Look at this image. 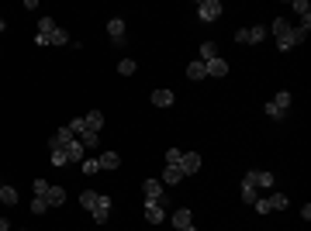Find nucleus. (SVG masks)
<instances>
[{
	"instance_id": "nucleus-9",
	"label": "nucleus",
	"mask_w": 311,
	"mask_h": 231,
	"mask_svg": "<svg viewBox=\"0 0 311 231\" xmlns=\"http://www.w3.org/2000/svg\"><path fill=\"white\" fill-rule=\"evenodd\" d=\"M100 169H104V173H111V169H118V166H121V155L118 152H100Z\"/></svg>"
},
{
	"instance_id": "nucleus-19",
	"label": "nucleus",
	"mask_w": 311,
	"mask_h": 231,
	"mask_svg": "<svg viewBox=\"0 0 311 231\" xmlns=\"http://www.w3.org/2000/svg\"><path fill=\"white\" fill-rule=\"evenodd\" d=\"M80 145H83V149H97L100 135H97V131H83V135H80Z\"/></svg>"
},
{
	"instance_id": "nucleus-8",
	"label": "nucleus",
	"mask_w": 311,
	"mask_h": 231,
	"mask_svg": "<svg viewBox=\"0 0 311 231\" xmlns=\"http://www.w3.org/2000/svg\"><path fill=\"white\" fill-rule=\"evenodd\" d=\"M246 179L253 183L256 190H259V187H273V173H266V169H256V173H249Z\"/></svg>"
},
{
	"instance_id": "nucleus-23",
	"label": "nucleus",
	"mask_w": 311,
	"mask_h": 231,
	"mask_svg": "<svg viewBox=\"0 0 311 231\" xmlns=\"http://www.w3.org/2000/svg\"><path fill=\"white\" fill-rule=\"evenodd\" d=\"M135 69H138V66H135V59H121V62H118V73H121V76H132Z\"/></svg>"
},
{
	"instance_id": "nucleus-26",
	"label": "nucleus",
	"mask_w": 311,
	"mask_h": 231,
	"mask_svg": "<svg viewBox=\"0 0 311 231\" xmlns=\"http://www.w3.org/2000/svg\"><path fill=\"white\" fill-rule=\"evenodd\" d=\"M66 128H69V131H73V135H83V131H87V121H83V117H73V121H69V124H66Z\"/></svg>"
},
{
	"instance_id": "nucleus-36",
	"label": "nucleus",
	"mask_w": 311,
	"mask_h": 231,
	"mask_svg": "<svg viewBox=\"0 0 311 231\" xmlns=\"http://www.w3.org/2000/svg\"><path fill=\"white\" fill-rule=\"evenodd\" d=\"M294 11H297V14H301V18H308L311 4H308V0H294Z\"/></svg>"
},
{
	"instance_id": "nucleus-20",
	"label": "nucleus",
	"mask_w": 311,
	"mask_h": 231,
	"mask_svg": "<svg viewBox=\"0 0 311 231\" xmlns=\"http://www.w3.org/2000/svg\"><path fill=\"white\" fill-rule=\"evenodd\" d=\"M211 59H218V45H214V41H204V45H201V62H211Z\"/></svg>"
},
{
	"instance_id": "nucleus-1",
	"label": "nucleus",
	"mask_w": 311,
	"mask_h": 231,
	"mask_svg": "<svg viewBox=\"0 0 311 231\" xmlns=\"http://www.w3.org/2000/svg\"><path fill=\"white\" fill-rule=\"evenodd\" d=\"M197 18L204 21V24L218 21L221 18V0H201V4H197Z\"/></svg>"
},
{
	"instance_id": "nucleus-4",
	"label": "nucleus",
	"mask_w": 311,
	"mask_h": 231,
	"mask_svg": "<svg viewBox=\"0 0 311 231\" xmlns=\"http://www.w3.org/2000/svg\"><path fill=\"white\" fill-rule=\"evenodd\" d=\"M107 214H111V197H104V193H97V204H94V211H90V217H94L97 224H104V221H107Z\"/></svg>"
},
{
	"instance_id": "nucleus-39",
	"label": "nucleus",
	"mask_w": 311,
	"mask_h": 231,
	"mask_svg": "<svg viewBox=\"0 0 311 231\" xmlns=\"http://www.w3.org/2000/svg\"><path fill=\"white\" fill-rule=\"evenodd\" d=\"M187 231H194V224H190V228H187Z\"/></svg>"
},
{
	"instance_id": "nucleus-34",
	"label": "nucleus",
	"mask_w": 311,
	"mask_h": 231,
	"mask_svg": "<svg viewBox=\"0 0 311 231\" xmlns=\"http://www.w3.org/2000/svg\"><path fill=\"white\" fill-rule=\"evenodd\" d=\"M83 173H90V176L100 173V162H97V159H83Z\"/></svg>"
},
{
	"instance_id": "nucleus-24",
	"label": "nucleus",
	"mask_w": 311,
	"mask_h": 231,
	"mask_svg": "<svg viewBox=\"0 0 311 231\" xmlns=\"http://www.w3.org/2000/svg\"><path fill=\"white\" fill-rule=\"evenodd\" d=\"M66 41H69V31H66V28H56L52 38H49V45H66Z\"/></svg>"
},
{
	"instance_id": "nucleus-15",
	"label": "nucleus",
	"mask_w": 311,
	"mask_h": 231,
	"mask_svg": "<svg viewBox=\"0 0 311 231\" xmlns=\"http://www.w3.org/2000/svg\"><path fill=\"white\" fill-rule=\"evenodd\" d=\"M83 121H87V131H100V128H104V114H100V111H90Z\"/></svg>"
},
{
	"instance_id": "nucleus-13",
	"label": "nucleus",
	"mask_w": 311,
	"mask_h": 231,
	"mask_svg": "<svg viewBox=\"0 0 311 231\" xmlns=\"http://www.w3.org/2000/svg\"><path fill=\"white\" fill-rule=\"evenodd\" d=\"M163 217H166V214H163V207L145 200V221H149V224H163Z\"/></svg>"
},
{
	"instance_id": "nucleus-18",
	"label": "nucleus",
	"mask_w": 311,
	"mask_h": 231,
	"mask_svg": "<svg viewBox=\"0 0 311 231\" xmlns=\"http://www.w3.org/2000/svg\"><path fill=\"white\" fill-rule=\"evenodd\" d=\"M256 197H259V190H256L249 179H242V204H256Z\"/></svg>"
},
{
	"instance_id": "nucleus-11",
	"label": "nucleus",
	"mask_w": 311,
	"mask_h": 231,
	"mask_svg": "<svg viewBox=\"0 0 311 231\" xmlns=\"http://www.w3.org/2000/svg\"><path fill=\"white\" fill-rule=\"evenodd\" d=\"M204 69H208V76H225V73H228V62L218 56V59H211V62H204Z\"/></svg>"
},
{
	"instance_id": "nucleus-2",
	"label": "nucleus",
	"mask_w": 311,
	"mask_h": 231,
	"mask_svg": "<svg viewBox=\"0 0 311 231\" xmlns=\"http://www.w3.org/2000/svg\"><path fill=\"white\" fill-rule=\"evenodd\" d=\"M266 38V24H253V28H242V31H235V41H242V45H256V41Z\"/></svg>"
},
{
	"instance_id": "nucleus-31",
	"label": "nucleus",
	"mask_w": 311,
	"mask_h": 231,
	"mask_svg": "<svg viewBox=\"0 0 311 231\" xmlns=\"http://www.w3.org/2000/svg\"><path fill=\"white\" fill-rule=\"evenodd\" d=\"M273 104H277L280 111H287V107H291V94H287V90H280V94H277V100H273Z\"/></svg>"
},
{
	"instance_id": "nucleus-37",
	"label": "nucleus",
	"mask_w": 311,
	"mask_h": 231,
	"mask_svg": "<svg viewBox=\"0 0 311 231\" xmlns=\"http://www.w3.org/2000/svg\"><path fill=\"white\" fill-rule=\"evenodd\" d=\"M0 231H11V224H7V221H4V217H0Z\"/></svg>"
},
{
	"instance_id": "nucleus-5",
	"label": "nucleus",
	"mask_w": 311,
	"mask_h": 231,
	"mask_svg": "<svg viewBox=\"0 0 311 231\" xmlns=\"http://www.w3.org/2000/svg\"><path fill=\"white\" fill-rule=\"evenodd\" d=\"M197 169H201V155L197 152H183L180 155V173L183 176H194Z\"/></svg>"
},
{
	"instance_id": "nucleus-25",
	"label": "nucleus",
	"mask_w": 311,
	"mask_h": 231,
	"mask_svg": "<svg viewBox=\"0 0 311 231\" xmlns=\"http://www.w3.org/2000/svg\"><path fill=\"white\" fill-rule=\"evenodd\" d=\"M0 200L4 204H18V190L14 187H0Z\"/></svg>"
},
{
	"instance_id": "nucleus-6",
	"label": "nucleus",
	"mask_w": 311,
	"mask_h": 231,
	"mask_svg": "<svg viewBox=\"0 0 311 231\" xmlns=\"http://www.w3.org/2000/svg\"><path fill=\"white\" fill-rule=\"evenodd\" d=\"M170 221H173V228H176V231H187L190 224H194V217H190V211H187V207H176Z\"/></svg>"
},
{
	"instance_id": "nucleus-33",
	"label": "nucleus",
	"mask_w": 311,
	"mask_h": 231,
	"mask_svg": "<svg viewBox=\"0 0 311 231\" xmlns=\"http://www.w3.org/2000/svg\"><path fill=\"white\" fill-rule=\"evenodd\" d=\"M180 149H166V166H180Z\"/></svg>"
},
{
	"instance_id": "nucleus-12",
	"label": "nucleus",
	"mask_w": 311,
	"mask_h": 231,
	"mask_svg": "<svg viewBox=\"0 0 311 231\" xmlns=\"http://www.w3.org/2000/svg\"><path fill=\"white\" fill-rule=\"evenodd\" d=\"M45 204H49V207L66 204V190H62V187H49V193H45Z\"/></svg>"
},
{
	"instance_id": "nucleus-38",
	"label": "nucleus",
	"mask_w": 311,
	"mask_h": 231,
	"mask_svg": "<svg viewBox=\"0 0 311 231\" xmlns=\"http://www.w3.org/2000/svg\"><path fill=\"white\" fill-rule=\"evenodd\" d=\"M4 31H7V21H4V18H0V35H4Z\"/></svg>"
},
{
	"instance_id": "nucleus-32",
	"label": "nucleus",
	"mask_w": 311,
	"mask_h": 231,
	"mask_svg": "<svg viewBox=\"0 0 311 231\" xmlns=\"http://www.w3.org/2000/svg\"><path fill=\"white\" fill-rule=\"evenodd\" d=\"M31 187H35V197H42V200H45V193H49V187H52V183H45V179H35Z\"/></svg>"
},
{
	"instance_id": "nucleus-10",
	"label": "nucleus",
	"mask_w": 311,
	"mask_h": 231,
	"mask_svg": "<svg viewBox=\"0 0 311 231\" xmlns=\"http://www.w3.org/2000/svg\"><path fill=\"white\" fill-rule=\"evenodd\" d=\"M83 155H87V149L80 145V138H73V142L66 145V159H69V162H83Z\"/></svg>"
},
{
	"instance_id": "nucleus-30",
	"label": "nucleus",
	"mask_w": 311,
	"mask_h": 231,
	"mask_svg": "<svg viewBox=\"0 0 311 231\" xmlns=\"http://www.w3.org/2000/svg\"><path fill=\"white\" fill-rule=\"evenodd\" d=\"M270 204H273V211H284V207H287L291 200H287L284 193H273V197H270Z\"/></svg>"
},
{
	"instance_id": "nucleus-29",
	"label": "nucleus",
	"mask_w": 311,
	"mask_h": 231,
	"mask_svg": "<svg viewBox=\"0 0 311 231\" xmlns=\"http://www.w3.org/2000/svg\"><path fill=\"white\" fill-rule=\"evenodd\" d=\"M52 166H69V159H66V149H52Z\"/></svg>"
},
{
	"instance_id": "nucleus-14",
	"label": "nucleus",
	"mask_w": 311,
	"mask_h": 231,
	"mask_svg": "<svg viewBox=\"0 0 311 231\" xmlns=\"http://www.w3.org/2000/svg\"><path fill=\"white\" fill-rule=\"evenodd\" d=\"M208 76V69H204V62H201V59H194V62H190V66H187V79H204Z\"/></svg>"
},
{
	"instance_id": "nucleus-7",
	"label": "nucleus",
	"mask_w": 311,
	"mask_h": 231,
	"mask_svg": "<svg viewBox=\"0 0 311 231\" xmlns=\"http://www.w3.org/2000/svg\"><path fill=\"white\" fill-rule=\"evenodd\" d=\"M107 35H111V41H114V45H121V41H125V21H121V18H111V21H107Z\"/></svg>"
},
{
	"instance_id": "nucleus-28",
	"label": "nucleus",
	"mask_w": 311,
	"mask_h": 231,
	"mask_svg": "<svg viewBox=\"0 0 311 231\" xmlns=\"http://www.w3.org/2000/svg\"><path fill=\"white\" fill-rule=\"evenodd\" d=\"M253 207H256V211H259V214H270V211H273L270 197H256V204H253Z\"/></svg>"
},
{
	"instance_id": "nucleus-35",
	"label": "nucleus",
	"mask_w": 311,
	"mask_h": 231,
	"mask_svg": "<svg viewBox=\"0 0 311 231\" xmlns=\"http://www.w3.org/2000/svg\"><path fill=\"white\" fill-rule=\"evenodd\" d=\"M45 211H49V204H45L42 197H35V200H31V214H45Z\"/></svg>"
},
{
	"instance_id": "nucleus-16",
	"label": "nucleus",
	"mask_w": 311,
	"mask_h": 231,
	"mask_svg": "<svg viewBox=\"0 0 311 231\" xmlns=\"http://www.w3.org/2000/svg\"><path fill=\"white\" fill-rule=\"evenodd\" d=\"M180 179H183V173H180V166H166V173H163V179H159V183L173 187V183H180Z\"/></svg>"
},
{
	"instance_id": "nucleus-17",
	"label": "nucleus",
	"mask_w": 311,
	"mask_h": 231,
	"mask_svg": "<svg viewBox=\"0 0 311 231\" xmlns=\"http://www.w3.org/2000/svg\"><path fill=\"white\" fill-rule=\"evenodd\" d=\"M152 104H156V107H170V104H173V90H156Z\"/></svg>"
},
{
	"instance_id": "nucleus-22",
	"label": "nucleus",
	"mask_w": 311,
	"mask_h": 231,
	"mask_svg": "<svg viewBox=\"0 0 311 231\" xmlns=\"http://www.w3.org/2000/svg\"><path fill=\"white\" fill-rule=\"evenodd\" d=\"M52 31H56V21H52V18H42V21H38V35L52 38Z\"/></svg>"
},
{
	"instance_id": "nucleus-21",
	"label": "nucleus",
	"mask_w": 311,
	"mask_h": 231,
	"mask_svg": "<svg viewBox=\"0 0 311 231\" xmlns=\"http://www.w3.org/2000/svg\"><path fill=\"white\" fill-rule=\"evenodd\" d=\"M80 204H83V211H94V204H97V193H94V190H83V193H80Z\"/></svg>"
},
{
	"instance_id": "nucleus-27",
	"label": "nucleus",
	"mask_w": 311,
	"mask_h": 231,
	"mask_svg": "<svg viewBox=\"0 0 311 231\" xmlns=\"http://www.w3.org/2000/svg\"><path fill=\"white\" fill-rule=\"evenodd\" d=\"M266 117H273V121H284V117H287V111H280V107H277V104H266Z\"/></svg>"
},
{
	"instance_id": "nucleus-3",
	"label": "nucleus",
	"mask_w": 311,
	"mask_h": 231,
	"mask_svg": "<svg viewBox=\"0 0 311 231\" xmlns=\"http://www.w3.org/2000/svg\"><path fill=\"white\" fill-rule=\"evenodd\" d=\"M142 193H145L149 204H159V207L166 204V193H163V183H159V179H145V183H142Z\"/></svg>"
}]
</instances>
